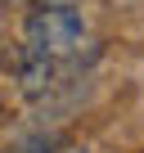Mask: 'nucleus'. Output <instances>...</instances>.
I'll use <instances>...</instances> for the list:
<instances>
[{
    "label": "nucleus",
    "mask_w": 144,
    "mask_h": 153,
    "mask_svg": "<svg viewBox=\"0 0 144 153\" xmlns=\"http://www.w3.org/2000/svg\"><path fill=\"white\" fill-rule=\"evenodd\" d=\"M86 41H90V23L81 9H32L23 23V54L41 63L77 59Z\"/></svg>",
    "instance_id": "1"
},
{
    "label": "nucleus",
    "mask_w": 144,
    "mask_h": 153,
    "mask_svg": "<svg viewBox=\"0 0 144 153\" xmlns=\"http://www.w3.org/2000/svg\"><path fill=\"white\" fill-rule=\"evenodd\" d=\"M41 9H77V0H41Z\"/></svg>",
    "instance_id": "2"
},
{
    "label": "nucleus",
    "mask_w": 144,
    "mask_h": 153,
    "mask_svg": "<svg viewBox=\"0 0 144 153\" xmlns=\"http://www.w3.org/2000/svg\"><path fill=\"white\" fill-rule=\"evenodd\" d=\"M59 153H90V149H86V144H63Z\"/></svg>",
    "instance_id": "3"
}]
</instances>
